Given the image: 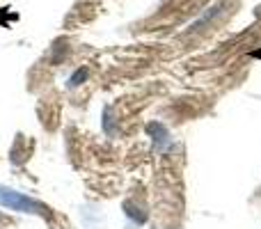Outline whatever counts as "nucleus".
<instances>
[{
  "label": "nucleus",
  "instance_id": "obj_1",
  "mask_svg": "<svg viewBox=\"0 0 261 229\" xmlns=\"http://www.w3.org/2000/svg\"><path fill=\"white\" fill-rule=\"evenodd\" d=\"M0 204L7 207L9 211H21V213H37V216H48V207L32 197H25L23 193H16L12 188L0 186Z\"/></svg>",
  "mask_w": 261,
  "mask_h": 229
},
{
  "label": "nucleus",
  "instance_id": "obj_2",
  "mask_svg": "<svg viewBox=\"0 0 261 229\" xmlns=\"http://www.w3.org/2000/svg\"><path fill=\"white\" fill-rule=\"evenodd\" d=\"M85 78H87V69H78V71L69 78V87H78L83 81H85Z\"/></svg>",
  "mask_w": 261,
  "mask_h": 229
}]
</instances>
